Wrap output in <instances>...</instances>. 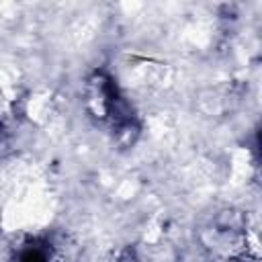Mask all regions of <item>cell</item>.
Returning a JSON list of instances; mask_svg holds the SVG:
<instances>
[{
  "label": "cell",
  "instance_id": "6da1fadb",
  "mask_svg": "<svg viewBox=\"0 0 262 262\" xmlns=\"http://www.w3.org/2000/svg\"><path fill=\"white\" fill-rule=\"evenodd\" d=\"M16 262H49V252L43 246H27L18 252Z\"/></svg>",
  "mask_w": 262,
  "mask_h": 262
}]
</instances>
